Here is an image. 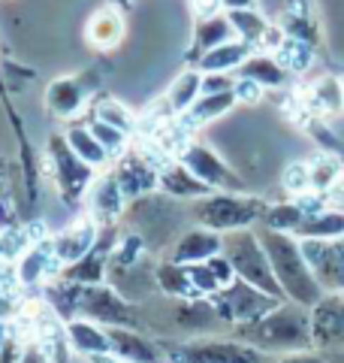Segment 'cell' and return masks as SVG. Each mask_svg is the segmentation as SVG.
Returning <instances> with one entry per match:
<instances>
[{
	"label": "cell",
	"instance_id": "6da1fadb",
	"mask_svg": "<svg viewBox=\"0 0 344 363\" xmlns=\"http://www.w3.org/2000/svg\"><path fill=\"white\" fill-rule=\"evenodd\" d=\"M233 336L251 342L263 351H311V309L302 303L284 300L281 306H275L272 312H266L257 321L236 324Z\"/></svg>",
	"mask_w": 344,
	"mask_h": 363
},
{
	"label": "cell",
	"instance_id": "7a4b0ae2",
	"mask_svg": "<svg viewBox=\"0 0 344 363\" xmlns=\"http://www.w3.org/2000/svg\"><path fill=\"white\" fill-rule=\"evenodd\" d=\"M257 233H260V242L272 260L275 276H278L281 288H284V297L293 303H302L308 309H311L314 303H320V297H323L326 291L320 288L314 269L308 264V257L302 252V240H296V236L287 230L266 227V224H263Z\"/></svg>",
	"mask_w": 344,
	"mask_h": 363
},
{
	"label": "cell",
	"instance_id": "3957f363",
	"mask_svg": "<svg viewBox=\"0 0 344 363\" xmlns=\"http://www.w3.org/2000/svg\"><path fill=\"white\" fill-rule=\"evenodd\" d=\"M166 363H269L272 354L242 339H217V336H193V339H157Z\"/></svg>",
	"mask_w": 344,
	"mask_h": 363
},
{
	"label": "cell",
	"instance_id": "277c9868",
	"mask_svg": "<svg viewBox=\"0 0 344 363\" xmlns=\"http://www.w3.org/2000/svg\"><path fill=\"white\" fill-rule=\"evenodd\" d=\"M221 255L233 264L236 276L257 285L260 291L272 294L278 300H287L284 297V288L278 276L272 269V260L266 255V248L260 242V233L257 230H248V227H239V230H227L224 233V242H221Z\"/></svg>",
	"mask_w": 344,
	"mask_h": 363
},
{
	"label": "cell",
	"instance_id": "5b68a950",
	"mask_svg": "<svg viewBox=\"0 0 344 363\" xmlns=\"http://www.w3.org/2000/svg\"><path fill=\"white\" fill-rule=\"evenodd\" d=\"M190 215L202 227L227 233V230H239V227H251L257 218H263V215H266V203L257 200V197H242V194L221 191V194L200 197L193 203Z\"/></svg>",
	"mask_w": 344,
	"mask_h": 363
},
{
	"label": "cell",
	"instance_id": "8992f818",
	"mask_svg": "<svg viewBox=\"0 0 344 363\" xmlns=\"http://www.w3.org/2000/svg\"><path fill=\"white\" fill-rule=\"evenodd\" d=\"M79 315L88 318V321H97L103 327H133V330H145L142 306L106 285H82V294H79Z\"/></svg>",
	"mask_w": 344,
	"mask_h": 363
},
{
	"label": "cell",
	"instance_id": "52a82bcc",
	"mask_svg": "<svg viewBox=\"0 0 344 363\" xmlns=\"http://www.w3.org/2000/svg\"><path fill=\"white\" fill-rule=\"evenodd\" d=\"M212 303H214L217 315H221L229 327H236V324L257 321V318L272 312L275 306H281L284 300L272 297V294L260 291L257 285H251V281L236 276L229 285H224L217 294H212Z\"/></svg>",
	"mask_w": 344,
	"mask_h": 363
},
{
	"label": "cell",
	"instance_id": "ba28073f",
	"mask_svg": "<svg viewBox=\"0 0 344 363\" xmlns=\"http://www.w3.org/2000/svg\"><path fill=\"white\" fill-rule=\"evenodd\" d=\"M49 155H52L57 182H61L64 200H70V203L79 200L85 194V188L91 185V179H94V167L76 155V149L67 143L64 133H55L49 140Z\"/></svg>",
	"mask_w": 344,
	"mask_h": 363
},
{
	"label": "cell",
	"instance_id": "9c48e42d",
	"mask_svg": "<svg viewBox=\"0 0 344 363\" xmlns=\"http://www.w3.org/2000/svg\"><path fill=\"white\" fill-rule=\"evenodd\" d=\"M302 252L314 269L320 288L326 294H344V236H336V240H302Z\"/></svg>",
	"mask_w": 344,
	"mask_h": 363
},
{
	"label": "cell",
	"instance_id": "30bf717a",
	"mask_svg": "<svg viewBox=\"0 0 344 363\" xmlns=\"http://www.w3.org/2000/svg\"><path fill=\"white\" fill-rule=\"evenodd\" d=\"M311 339L317 351L344 354V294H323L311 306Z\"/></svg>",
	"mask_w": 344,
	"mask_h": 363
},
{
	"label": "cell",
	"instance_id": "8fae6325",
	"mask_svg": "<svg viewBox=\"0 0 344 363\" xmlns=\"http://www.w3.org/2000/svg\"><path fill=\"white\" fill-rule=\"evenodd\" d=\"M181 164H185L190 173H197L212 191H229V194L245 191V182L236 176V169H229L221 157L202 143L185 145V149H181Z\"/></svg>",
	"mask_w": 344,
	"mask_h": 363
},
{
	"label": "cell",
	"instance_id": "7c38bea8",
	"mask_svg": "<svg viewBox=\"0 0 344 363\" xmlns=\"http://www.w3.org/2000/svg\"><path fill=\"white\" fill-rule=\"evenodd\" d=\"M106 333H109L115 357H124L130 363H166L160 345L151 342L142 330H133V327H106Z\"/></svg>",
	"mask_w": 344,
	"mask_h": 363
},
{
	"label": "cell",
	"instance_id": "4fadbf2b",
	"mask_svg": "<svg viewBox=\"0 0 344 363\" xmlns=\"http://www.w3.org/2000/svg\"><path fill=\"white\" fill-rule=\"evenodd\" d=\"M224 233L212 230V227H197V230H185L178 236L176 248H172V260L176 264H202L214 255H221Z\"/></svg>",
	"mask_w": 344,
	"mask_h": 363
},
{
	"label": "cell",
	"instance_id": "5bb4252c",
	"mask_svg": "<svg viewBox=\"0 0 344 363\" xmlns=\"http://www.w3.org/2000/svg\"><path fill=\"white\" fill-rule=\"evenodd\" d=\"M229 40H236V28H233V21H229L227 13H214V16L197 18V28H193V49H190L193 64H197L209 49L224 45Z\"/></svg>",
	"mask_w": 344,
	"mask_h": 363
},
{
	"label": "cell",
	"instance_id": "9a60e30c",
	"mask_svg": "<svg viewBox=\"0 0 344 363\" xmlns=\"http://www.w3.org/2000/svg\"><path fill=\"white\" fill-rule=\"evenodd\" d=\"M236 76H245V79H254V82L260 88H284L287 82H290V70L275 58V55L269 52H254L251 58L239 67Z\"/></svg>",
	"mask_w": 344,
	"mask_h": 363
},
{
	"label": "cell",
	"instance_id": "2e32d148",
	"mask_svg": "<svg viewBox=\"0 0 344 363\" xmlns=\"http://www.w3.org/2000/svg\"><path fill=\"white\" fill-rule=\"evenodd\" d=\"M254 52H257L254 45L236 37V40H229L224 45H214V49H209L197 61V67L202 73H229V70H239V67H242Z\"/></svg>",
	"mask_w": 344,
	"mask_h": 363
},
{
	"label": "cell",
	"instance_id": "e0dca14e",
	"mask_svg": "<svg viewBox=\"0 0 344 363\" xmlns=\"http://www.w3.org/2000/svg\"><path fill=\"white\" fill-rule=\"evenodd\" d=\"M88 43L94 45V49L100 52H106V49H115V45L121 43L124 37V16H121V6H106V9H100V13L91 16L88 21Z\"/></svg>",
	"mask_w": 344,
	"mask_h": 363
},
{
	"label": "cell",
	"instance_id": "ac0fdd59",
	"mask_svg": "<svg viewBox=\"0 0 344 363\" xmlns=\"http://www.w3.org/2000/svg\"><path fill=\"white\" fill-rule=\"evenodd\" d=\"M67 336H70V348H76L79 354L94 357V354H112V342L106 327H97V321L88 318H76L67 324Z\"/></svg>",
	"mask_w": 344,
	"mask_h": 363
},
{
	"label": "cell",
	"instance_id": "d6986e66",
	"mask_svg": "<svg viewBox=\"0 0 344 363\" xmlns=\"http://www.w3.org/2000/svg\"><path fill=\"white\" fill-rule=\"evenodd\" d=\"M281 28H284L287 37L305 40V43H311V45L320 43V28H317L314 9H311L308 0H287L284 13H281Z\"/></svg>",
	"mask_w": 344,
	"mask_h": 363
},
{
	"label": "cell",
	"instance_id": "ffe728a7",
	"mask_svg": "<svg viewBox=\"0 0 344 363\" xmlns=\"http://www.w3.org/2000/svg\"><path fill=\"white\" fill-rule=\"evenodd\" d=\"M85 94H88V88L82 85V79H55L49 91H45V104H49L52 116L70 118L85 104Z\"/></svg>",
	"mask_w": 344,
	"mask_h": 363
},
{
	"label": "cell",
	"instance_id": "44dd1931",
	"mask_svg": "<svg viewBox=\"0 0 344 363\" xmlns=\"http://www.w3.org/2000/svg\"><path fill=\"white\" fill-rule=\"evenodd\" d=\"M160 185H164V191H169L172 197H209V194H214V191L205 185L197 173H190L185 164L166 167L164 176H160Z\"/></svg>",
	"mask_w": 344,
	"mask_h": 363
},
{
	"label": "cell",
	"instance_id": "7402d4cb",
	"mask_svg": "<svg viewBox=\"0 0 344 363\" xmlns=\"http://www.w3.org/2000/svg\"><path fill=\"white\" fill-rule=\"evenodd\" d=\"M224 13L229 16V21H233L236 37L251 43L254 49H260L263 40H266V33H269V28H272L269 18L263 16L257 6H248V9H224Z\"/></svg>",
	"mask_w": 344,
	"mask_h": 363
},
{
	"label": "cell",
	"instance_id": "603a6c76",
	"mask_svg": "<svg viewBox=\"0 0 344 363\" xmlns=\"http://www.w3.org/2000/svg\"><path fill=\"white\" fill-rule=\"evenodd\" d=\"M94 236H97L94 224H82V227H73V230L61 233L52 242L57 260H64V264H76V260H82L91 248H94Z\"/></svg>",
	"mask_w": 344,
	"mask_h": 363
},
{
	"label": "cell",
	"instance_id": "cb8c5ba5",
	"mask_svg": "<svg viewBox=\"0 0 344 363\" xmlns=\"http://www.w3.org/2000/svg\"><path fill=\"white\" fill-rule=\"evenodd\" d=\"M236 104H239L236 91H224V94H200V100L181 116V121L185 124H209L214 118H221L224 112H229Z\"/></svg>",
	"mask_w": 344,
	"mask_h": 363
},
{
	"label": "cell",
	"instance_id": "d4e9b609",
	"mask_svg": "<svg viewBox=\"0 0 344 363\" xmlns=\"http://www.w3.org/2000/svg\"><path fill=\"white\" fill-rule=\"evenodd\" d=\"M296 236L299 240H336L344 236V212H332V209H320L314 215L296 227Z\"/></svg>",
	"mask_w": 344,
	"mask_h": 363
},
{
	"label": "cell",
	"instance_id": "484cf974",
	"mask_svg": "<svg viewBox=\"0 0 344 363\" xmlns=\"http://www.w3.org/2000/svg\"><path fill=\"white\" fill-rule=\"evenodd\" d=\"M200 94H202V70H188V73H181L176 82H172L166 100H169L172 112L185 116V112L200 100Z\"/></svg>",
	"mask_w": 344,
	"mask_h": 363
},
{
	"label": "cell",
	"instance_id": "4316f807",
	"mask_svg": "<svg viewBox=\"0 0 344 363\" xmlns=\"http://www.w3.org/2000/svg\"><path fill=\"white\" fill-rule=\"evenodd\" d=\"M115 176H118L124 194H133V197H142L145 191L154 185V173H151V167H148L142 157H127V161L118 167V173Z\"/></svg>",
	"mask_w": 344,
	"mask_h": 363
},
{
	"label": "cell",
	"instance_id": "83f0119b",
	"mask_svg": "<svg viewBox=\"0 0 344 363\" xmlns=\"http://www.w3.org/2000/svg\"><path fill=\"white\" fill-rule=\"evenodd\" d=\"M157 285L164 294H169V297H202V294L197 291V285L190 281V276H188V267L176 264V260L157 269Z\"/></svg>",
	"mask_w": 344,
	"mask_h": 363
},
{
	"label": "cell",
	"instance_id": "f1b7e54d",
	"mask_svg": "<svg viewBox=\"0 0 344 363\" xmlns=\"http://www.w3.org/2000/svg\"><path fill=\"white\" fill-rule=\"evenodd\" d=\"M64 136H67V143L76 149V155L82 157V161H88L91 167H100L109 157V152L103 149V143L94 136V130H88V128H70Z\"/></svg>",
	"mask_w": 344,
	"mask_h": 363
},
{
	"label": "cell",
	"instance_id": "f546056e",
	"mask_svg": "<svg viewBox=\"0 0 344 363\" xmlns=\"http://www.w3.org/2000/svg\"><path fill=\"white\" fill-rule=\"evenodd\" d=\"M275 58H278L290 73H302L311 67V58H314V45L305 43V40H296V37H287L278 52H275Z\"/></svg>",
	"mask_w": 344,
	"mask_h": 363
},
{
	"label": "cell",
	"instance_id": "4dcf8cb0",
	"mask_svg": "<svg viewBox=\"0 0 344 363\" xmlns=\"http://www.w3.org/2000/svg\"><path fill=\"white\" fill-rule=\"evenodd\" d=\"M103 264H106V257L97 255V252H88L82 260H76V264L67 267L64 279L76 281V285H100L103 281Z\"/></svg>",
	"mask_w": 344,
	"mask_h": 363
},
{
	"label": "cell",
	"instance_id": "1f68e13d",
	"mask_svg": "<svg viewBox=\"0 0 344 363\" xmlns=\"http://www.w3.org/2000/svg\"><path fill=\"white\" fill-rule=\"evenodd\" d=\"M121 197H124V188H121V182L118 176H109V179H103L97 191H94V206L100 215H106V218H115V215L121 212Z\"/></svg>",
	"mask_w": 344,
	"mask_h": 363
},
{
	"label": "cell",
	"instance_id": "d6a6232c",
	"mask_svg": "<svg viewBox=\"0 0 344 363\" xmlns=\"http://www.w3.org/2000/svg\"><path fill=\"white\" fill-rule=\"evenodd\" d=\"M308 218V212L302 209V203H287V206H275L263 215L266 227H275V230H287V233H296V227Z\"/></svg>",
	"mask_w": 344,
	"mask_h": 363
},
{
	"label": "cell",
	"instance_id": "836d02e7",
	"mask_svg": "<svg viewBox=\"0 0 344 363\" xmlns=\"http://www.w3.org/2000/svg\"><path fill=\"white\" fill-rule=\"evenodd\" d=\"M91 130H94V136L103 143V149H106L109 155H118L124 149V140H127V133L118 130L115 124L103 121V118H94V121H91Z\"/></svg>",
	"mask_w": 344,
	"mask_h": 363
},
{
	"label": "cell",
	"instance_id": "e575fe53",
	"mask_svg": "<svg viewBox=\"0 0 344 363\" xmlns=\"http://www.w3.org/2000/svg\"><path fill=\"white\" fill-rule=\"evenodd\" d=\"M314 100L320 109H341L344 106V85H338L336 79H323L314 85Z\"/></svg>",
	"mask_w": 344,
	"mask_h": 363
},
{
	"label": "cell",
	"instance_id": "d590c367",
	"mask_svg": "<svg viewBox=\"0 0 344 363\" xmlns=\"http://www.w3.org/2000/svg\"><path fill=\"white\" fill-rule=\"evenodd\" d=\"M97 118H103V121L115 124V128H118V130H124V133H130V128H133V118H130V112L124 109L121 104H115V100H109V104H103V106L97 109Z\"/></svg>",
	"mask_w": 344,
	"mask_h": 363
},
{
	"label": "cell",
	"instance_id": "8d00e7d4",
	"mask_svg": "<svg viewBox=\"0 0 344 363\" xmlns=\"http://www.w3.org/2000/svg\"><path fill=\"white\" fill-rule=\"evenodd\" d=\"M269 363H344V354H332V351H299V354H287L278 360H269Z\"/></svg>",
	"mask_w": 344,
	"mask_h": 363
},
{
	"label": "cell",
	"instance_id": "74e56055",
	"mask_svg": "<svg viewBox=\"0 0 344 363\" xmlns=\"http://www.w3.org/2000/svg\"><path fill=\"white\" fill-rule=\"evenodd\" d=\"M52 255H55V245L49 248V255H42V248H37L33 255H28L25 264H21V281H37V279H42L45 257H52Z\"/></svg>",
	"mask_w": 344,
	"mask_h": 363
},
{
	"label": "cell",
	"instance_id": "f35d334b",
	"mask_svg": "<svg viewBox=\"0 0 344 363\" xmlns=\"http://www.w3.org/2000/svg\"><path fill=\"white\" fill-rule=\"evenodd\" d=\"M338 164L336 161H329V157H320V161L311 167V185L317 188H329V185H336V179H338Z\"/></svg>",
	"mask_w": 344,
	"mask_h": 363
},
{
	"label": "cell",
	"instance_id": "ab89813d",
	"mask_svg": "<svg viewBox=\"0 0 344 363\" xmlns=\"http://www.w3.org/2000/svg\"><path fill=\"white\" fill-rule=\"evenodd\" d=\"M284 185L290 188V191H305L308 185H311V167H308V164H293V167H287Z\"/></svg>",
	"mask_w": 344,
	"mask_h": 363
},
{
	"label": "cell",
	"instance_id": "60d3db41",
	"mask_svg": "<svg viewBox=\"0 0 344 363\" xmlns=\"http://www.w3.org/2000/svg\"><path fill=\"white\" fill-rule=\"evenodd\" d=\"M224 91H236V79H229V73H202V94H224Z\"/></svg>",
	"mask_w": 344,
	"mask_h": 363
},
{
	"label": "cell",
	"instance_id": "b9f144b4",
	"mask_svg": "<svg viewBox=\"0 0 344 363\" xmlns=\"http://www.w3.org/2000/svg\"><path fill=\"white\" fill-rule=\"evenodd\" d=\"M190 9L197 18H205V16H214V13H224V4L221 0H190Z\"/></svg>",
	"mask_w": 344,
	"mask_h": 363
},
{
	"label": "cell",
	"instance_id": "7bdbcfd3",
	"mask_svg": "<svg viewBox=\"0 0 344 363\" xmlns=\"http://www.w3.org/2000/svg\"><path fill=\"white\" fill-rule=\"evenodd\" d=\"M52 363H91L85 354H79V351H67V345H57V351L52 354Z\"/></svg>",
	"mask_w": 344,
	"mask_h": 363
},
{
	"label": "cell",
	"instance_id": "ee69618b",
	"mask_svg": "<svg viewBox=\"0 0 344 363\" xmlns=\"http://www.w3.org/2000/svg\"><path fill=\"white\" fill-rule=\"evenodd\" d=\"M18 363H52V357L49 354H45V351L42 348H37V345H30L28 351H25V354H21V360Z\"/></svg>",
	"mask_w": 344,
	"mask_h": 363
},
{
	"label": "cell",
	"instance_id": "f6af8a7d",
	"mask_svg": "<svg viewBox=\"0 0 344 363\" xmlns=\"http://www.w3.org/2000/svg\"><path fill=\"white\" fill-rule=\"evenodd\" d=\"M224 9H248V6H260V0H221Z\"/></svg>",
	"mask_w": 344,
	"mask_h": 363
},
{
	"label": "cell",
	"instance_id": "bcb514c9",
	"mask_svg": "<svg viewBox=\"0 0 344 363\" xmlns=\"http://www.w3.org/2000/svg\"><path fill=\"white\" fill-rule=\"evenodd\" d=\"M91 363H130V360H124V357H115V354H94V357H88Z\"/></svg>",
	"mask_w": 344,
	"mask_h": 363
},
{
	"label": "cell",
	"instance_id": "7dc6e473",
	"mask_svg": "<svg viewBox=\"0 0 344 363\" xmlns=\"http://www.w3.org/2000/svg\"><path fill=\"white\" fill-rule=\"evenodd\" d=\"M109 4H112V6H121V9H127V6H130V0H109Z\"/></svg>",
	"mask_w": 344,
	"mask_h": 363
}]
</instances>
